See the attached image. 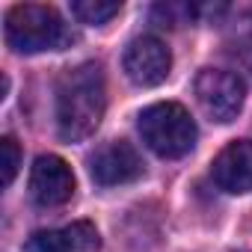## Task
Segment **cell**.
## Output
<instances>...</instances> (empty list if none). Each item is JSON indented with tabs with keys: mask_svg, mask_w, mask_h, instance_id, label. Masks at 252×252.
Listing matches in <instances>:
<instances>
[{
	"mask_svg": "<svg viewBox=\"0 0 252 252\" xmlns=\"http://www.w3.org/2000/svg\"><path fill=\"white\" fill-rule=\"evenodd\" d=\"M107 110V83L98 63L65 68L57 80V131L65 143L95 134Z\"/></svg>",
	"mask_w": 252,
	"mask_h": 252,
	"instance_id": "cell-1",
	"label": "cell"
},
{
	"mask_svg": "<svg viewBox=\"0 0 252 252\" xmlns=\"http://www.w3.org/2000/svg\"><path fill=\"white\" fill-rule=\"evenodd\" d=\"M122 65H125V74H128L137 86H158V83H163L169 77L172 54L160 39L140 36L125 48Z\"/></svg>",
	"mask_w": 252,
	"mask_h": 252,
	"instance_id": "cell-6",
	"label": "cell"
},
{
	"mask_svg": "<svg viewBox=\"0 0 252 252\" xmlns=\"http://www.w3.org/2000/svg\"><path fill=\"white\" fill-rule=\"evenodd\" d=\"M243 21H246L249 27L243 30V36H240V42H237V54H240V57L246 60V65L252 68V12H249Z\"/></svg>",
	"mask_w": 252,
	"mask_h": 252,
	"instance_id": "cell-13",
	"label": "cell"
},
{
	"mask_svg": "<svg viewBox=\"0 0 252 252\" xmlns=\"http://www.w3.org/2000/svg\"><path fill=\"white\" fill-rule=\"evenodd\" d=\"M18 163H21L18 143L12 137H3V140H0V169H3V187L12 184V178L18 172Z\"/></svg>",
	"mask_w": 252,
	"mask_h": 252,
	"instance_id": "cell-12",
	"label": "cell"
},
{
	"mask_svg": "<svg viewBox=\"0 0 252 252\" xmlns=\"http://www.w3.org/2000/svg\"><path fill=\"white\" fill-rule=\"evenodd\" d=\"M122 12V3H110V0H74L71 3V15L80 24H107L110 18H116Z\"/></svg>",
	"mask_w": 252,
	"mask_h": 252,
	"instance_id": "cell-10",
	"label": "cell"
},
{
	"mask_svg": "<svg viewBox=\"0 0 252 252\" xmlns=\"http://www.w3.org/2000/svg\"><path fill=\"white\" fill-rule=\"evenodd\" d=\"M214 181L225 193L252 190V140H237L214 158Z\"/></svg>",
	"mask_w": 252,
	"mask_h": 252,
	"instance_id": "cell-9",
	"label": "cell"
},
{
	"mask_svg": "<svg viewBox=\"0 0 252 252\" xmlns=\"http://www.w3.org/2000/svg\"><path fill=\"white\" fill-rule=\"evenodd\" d=\"M6 45L18 54L63 51L74 42L71 27L54 6L45 3H18L6 12Z\"/></svg>",
	"mask_w": 252,
	"mask_h": 252,
	"instance_id": "cell-2",
	"label": "cell"
},
{
	"mask_svg": "<svg viewBox=\"0 0 252 252\" xmlns=\"http://www.w3.org/2000/svg\"><path fill=\"white\" fill-rule=\"evenodd\" d=\"M30 196L42 208L65 205L74 196V172H71V166L57 155L36 158V163L30 169Z\"/></svg>",
	"mask_w": 252,
	"mask_h": 252,
	"instance_id": "cell-7",
	"label": "cell"
},
{
	"mask_svg": "<svg viewBox=\"0 0 252 252\" xmlns=\"http://www.w3.org/2000/svg\"><path fill=\"white\" fill-rule=\"evenodd\" d=\"M146 163L140 152L128 140H110L95 149L89 158V175L101 187H119V184H131L143 175Z\"/></svg>",
	"mask_w": 252,
	"mask_h": 252,
	"instance_id": "cell-5",
	"label": "cell"
},
{
	"mask_svg": "<svg viewBox=\"0 0 252 252\" xmlns=\"http://www.w3.org/2000/svg\"><path fill=\"white\" fill-rule=\"evenodd\" d=\"M152 15H155V21H160V27H181V24L193 21L196 9L187 3H160L152 9Z\"/></svg>",
	"mask_w": 252,
	"mask_h": 252,
	"instance_id": "cell-11",
	"label": "cell"
},
{
	"mask_svg": "<svg viewBox=\"0 0 252 252\" xmlns=\"http://www.w3.org/2000/svg\"><path fill=\"white\" fill-rule=\"evenodd\" d=\"M137 128H140L143 143L158 158H166V160H175L193 152L196 137H199L193 116L175 101H160V104L146 107L137 119Z\"/></svg>",
	"mask_w": 252,
	"mask_h": 252,
	"instance_id": "cell-3",
	"label": "cell"
},
{
	"mask_svg": "<svg viewBox=\"0 0 252 252\" xmlns=\"http://www.w3.org/2000/svg\"><path fill=\"white\" fill-rule=\"evenodd\" d=\"M101 246L98 228L86 220L63 225V228H42L33 231L24 243V252H95Z\"/></svg>",
	"mask_w": 252,
	"mask_h": 252,
	"instance_id": "cell-8",
	"label": "cell"
},
{
	"mask_svg": "<svg viewBox=\"0 0 252 252\" xmlns=\"http://www.w3.org/2000/svg\"><path fill=\"white\" fill-rule=\"evenodd\" d=\"M196 101L202 107V113L220 125H228L237 119V113L243 110V98H246V86L234 71H222V68H202L196 77Z\"/></svg>",
	"mask_w": 252,
	"mask_h": 252,
	"instance_id": "cell-4",
	"label": "cell"
}]
</instances>
